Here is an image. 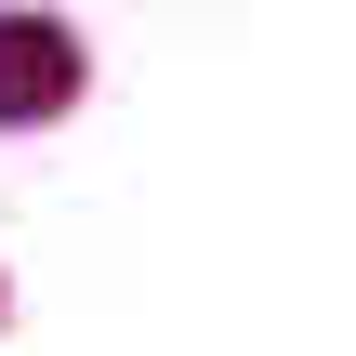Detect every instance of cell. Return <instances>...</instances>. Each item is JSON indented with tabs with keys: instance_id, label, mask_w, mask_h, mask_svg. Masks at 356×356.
Returning a JSON list of instances; mask_svg holds the SVG:
<instances>
[{
	"instance_id": "1",
	"label": "cell",
	"mask_w": 356,
	"mask_h": 356,
	"mask_svg": "<svg viewBox=\"0 0 356 356\" xmlns=\"http://www.w3.org/2000/svg\"><path fill=\"white\" fill-rule=\"evenodd\" d=\"M66 106H79V40L53 13H0V132L66 119Z\"/></svg>"
}]
</instances>
